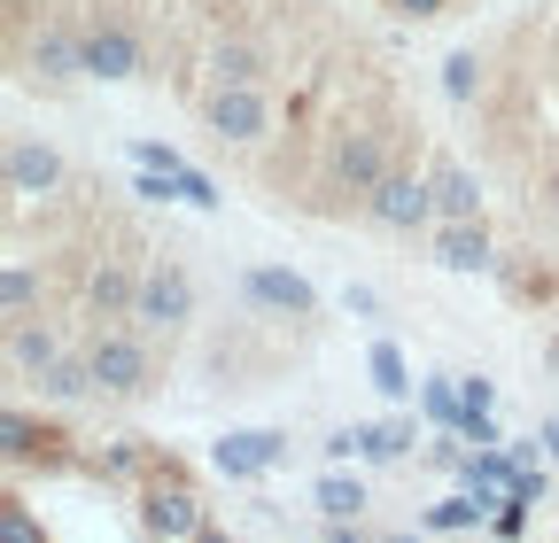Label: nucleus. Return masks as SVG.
I'll return each instance as SVG.
<instances>
[{
    "instance_id": "30",
    "label": "nucleus",
    "mask_w": 559,
    "mask_h": 543,
    "mask_svg": "<svg viewBox=\"0 0 559 543\" xmlns=\"http://www.w3.org/2000/svg\"><path fill=\"white\" fill-rule=\"evenodd\" d=\"M521 528H528V505L506 497V505H498V535H521Z\"/></svg>"
},
{
    "instance_id": "1",
    "label": "nucleus",
    "mask_w": 559,
    "mask_h": 543,
    "mask_svg": "<svg viewBox=\"0 0 559 543\" xmlns=\"http://www.w3.org/2000/svg\"><path fill=\"white\" fill-rule=\"evenodd\" d=\"M86 365H94V388L102 396L132 403L140 388H148V342H140V326H94Z\"/></svg>"
},
{
    "instance_id": "27",
    "label": "nucleus",
    "mask_w": 559,
    "mask_h": 543,
    "mask_svg": "<svg viewBox=\"0 0 559 543\" xmlns=\"http://www.w3.org/2000/svg\"><path fill=\"white\" fill-rule=\"evenodd\" d=\"M102 473H109V482H132V473H140V450H132V443H109V450H102Z\"/></svg>"
},
{
    "instance_id": "33",
    "label": "nucleus",
    "mask_w": 559,
    "mask_h": 543,
    "mask_svg": "<svg viewBox=\"0 0 559 543\" xmlns=\"http://www.w3.org/2000/svg\"><path fill=\"white\" fill-rule=\"evenodd\" d=\"M544 450H551V466H559V420H544V435H536Z\"/></svg>"
},
{
    "instance_id": "8",
    "label": "nucleus",
    "mask_w": 559,
    "mask_h": 543,
    "mask_svg": "<svg viewBox=\"0 0 559 543\" xmlns=\"http://www.w3.org/2000/svg\"><path fill=\"white\" fill-rule=\"evenodd\" d=\"M24 62H32V79L47 86H70V79H86V47H79V24H39L24 39Z\"/></svg>"
},
{
    "instance_id": "17",
    "label": "nucleus",
    "mask_w": 559,
    "mask_h": 543,
    "mask_svg": "<svg viewBox=\"0 0 559 543\" xmlns=\"http://www.w3.org/2000/svg\"><path fill=\"white\" fill-rule=\"evenodd\" d=\"M39 396H47V403H86V396H102V388H94V365H86V350H79V358H62V365L39 381Z\"/></svg>"
},
{
    "instance_id": "6",
    "label": "nucleus",
    "mask_w": 559,
    "mask_h": 543,
    "mask_svg": "<svg viewBox=\"0 0 559 543\" xmlns=\"http://www.w3.org/2000/svg\"><path fill=\"white\" fill-rule=\"evenodd\" d=\"M79 47H86V79H140L148 71V55H140V32L117 24V16H86L79 24Z\"/></svg>"
},
{
    "instance_id": "3",
    "label": "nucleus",
    "mask_w": 559,
    "mask_h": 543,
    "mask_svg": "<svg viewBox=\"0 0 559 543\" xmlns=\"http://www.w3.org/2000/svg\"><path fill=\"white\" fill-rule=\"evenodd\" d=\"M366 218H373L381 233H436V226H443V218H436V179H428V171H389L381 194L366 202Z\"/></svg>"
},
{
    "instance_id": "12",
    "label": "nucleus",
    "mask_w": 559,
    "mask_h": 543,
    "mask_svg": "<svg viewBox=\"0 0 559 543\" xmlns=\"http://www.w3.org/2000/svg\"><path fill=\"white\" fill-rule=\"evenodd\" d=\"M62 186V156L47 141H9V194H55Z\"/></svg>"
},
{
    "instance_id": "21",
    "label": "nucleus",
    "mask_w": 559,
    "mask_h": 543,
    "mask_svg": "<svg viewBox=\"0 0 559 543\" xmlns=\"http://www.w3.org/2000/svg\"><path fill=\"white\" fill-rule=\"evenodd\" d=\"M489 505H498V497H481V490H459V497L428 505V528H474V520H489Z\"/></svg>"
},
{
    "instance_id": "9",
    "label": "nucleus",
    "mask_w": 559,
    "mask_h": 543,
    "mask_svg": "<svg viewBox=\"0 0 559 543\" xmlns=\"http://www.w3.org/2000/svg\"><path fill=\"white\" fill-rule=\"evenodd\" d=\"M280 458H288V435L280 427H241V435H226L218 450H210V466H218L226 482H257V473L280 466Z\"/></svg>"
},
{
    "instance_id": "29",
    "label": "nucleus",
    "mask_w": 559,
    "mask_h": 543,
    "mask_svg": "<svg viewBox=\"0 0 559 543\" xmlns=\"http://www.w3.org/2000/svg\"><path fill=\"white\" fill-rule=\"evenodd\" d=\"M0 543H39V528L24 520V505H9V520H0Z\"/></svg>"
},
{
    "instance_id": "14",
    "label": "nucleus",
    "mask_w": 559,
    "mask_h": 543,
    "mask_svg": "<svg viewBox=\"0 0 559 543\" xmlns=\"http://www.w3.org/2000/svg\"><path fill=\"white\" fill-rule=\"evenodd\" d=\"M428 256H436L443 272H489V264H498V249H489L481 226H436V233H428Z\"/></svg>"
},
{
    "instance_id": "10",
    "label": "nucleus",
    "mask_w": 559,
    "mask_h": 543,
    "mask_svg": "<svg viewBox=\"0 0 559 543\" xmlns=\"http://www.w3.org/2000/svg\"><path fill=\"white\" fill-rule=\"evenodd\" d=\"M241 288H249V303H264V311H280V318H311V311H319L311 280H304V272H280V264H257Z\"/></svg>"
},
{
    "instance_id": "26",
    "label": "nucleus",
    "mask_w": 559,
    "mask_h": 543,
    "mask_svg": "<svg viewBox=\"0 0 559 543\" xmlns=\"http://www.w3.org/2000/svg\"><path fill=\"white\" fill-rule=\"evenodd\" d=\"M132 164H140V171H171V179L187 171V156H179V148H164V141H140V148H132Z\"/></svg>"
},
{
    "instance_id": "24",
    "label": "nucleus",
    "mask_w": 559,
    "mask_h": 543,
    "mask_svg": "<svg viewBox=\"0 0 559 543\" xmlns=\"http://www.w3.org/2000/svg\"><path fill=\"white\" fill-rule=\"evenodd\" d=\"M443 94H451V101H474V94H481V55H474V47L443 55Z\"/></svg>"
},
{
    "instance_id": "20",
    "label": "nucleus",
    "mask_w": 559,
    "mask_h": 543,
    "mask_svg": "<svg viewBox=\"0 0 559 543\" xmlns=\"http://www.w3.org/2000/svg\"><path fill=\"white\" fill-rule=\"evenodd\" d=\"M366 373H373L381 396H412V365H404L396 342H373V350H366Z\"/></svg>"
},
{
    "instance_id": "7",
    "label": "nucleus",
    "mask_w": 559,
    "mask_h": 543,
    "mask_svg": "<svg viewBox=\"0 0 559 543\" xmlns=\"http://www.w3.org/2000/svg\"><path fill=\"white\" fill-rule=\"evenodd\" d=\"M389 171H396V164H389V132H342V141H334V186H342V194L373 202Z\"/></svg>"
},
{
    "instance_id": "5",
    "label": "nucleus",
    "mask_w": 559,
    "mask_h": 543,
    "mask_svg": "<svg viewBox=\"0 0 559 543\" xmlns=\"http://www.w3.org/2000/svg\"><path fill=\"white\" fill-rule=\"evenodd\" d=\"M202 124L218 132V141H234V148H257L272 132V101H264V86H210Z\"/></svg>"
},
{
    "instance_id": "25",
    "label": "nucleus",
    "mask_w": 559,
    "mask_h": 543,
    "mask_svg": "<svg viewBox=\"0 0 559 543\" xmlns=\"http://www.w3.org/2000/svg\"><path fill=\"white\" fill-rule=\"evenodd\" d=\"M0 443H9V458H16V466H24V458H32V450H39V443H55V435H47V427H32V420H24V412H0Z\"/></svg>"
},
{
    "instance_id": "11",
    "label": "nucleus",
    "mask_w": 559,
    "mask_h": 543,
    "mask_svg": "<svg viewBox=\"0 0 559 543\" xmlns=\"http://www.w3.org/2000/svg\"><path fill=\"white\" fill-rule=\"evenodd\" d=\"M428 179H436V218H443V226H481V179H474L466 164L443 156Z\"/></svg>"
},
{
    "instance_id": "15",
    "label": "nucleus",
    "mask_w": 559,
    "mask_h": 543,
    "mask_svg": "<svg viewBox=\"0 0 559 543\" xmlns=\"http://www.w3.org/2000/svg\"><path fill=\"white\" fill-rule=\"evenodd\" d=\"M132 303H140V272L102 264L94 280H86V311H94V326H102V318H124V326H132Z\"/></svg>"
},
{
    "instance_id": "31",
    "label": "nucleus",
    "mask_w": 559,
    "mask_h": 543,
    "mask_svg": "<svg viewBox=\"0 0 559 543\" xmlns=\"http://www.w3.org/2000/svg\"><path fill=\"white\" fill-rule=\"evenodd\" d=\"M459 396H466V412H489V381L474 373V381H459Z\"/></svg>"
},
{
    "instance_id": "22",
    "label": "nucleus",
    "mask_w": 559,
    "mask_h": 543,
    "mask_svg": "<svg viewBox=\"0 0 559 543\" xmlns=\"http://www.w3.org/2000/svg\"><path fill=\"white\" fill-rule=\"evenodd\" d=\"M32 295H39L32 264H9V272H0V311H9V326H24V318H32Z\"/></svg>"
},
{
    "instance_id": "35",
    "label": "nucleus",
    "mask_w": 559,
    "mask_h": 543,
    "mask_svg": "<svg viewBox=\"0 0 559 543\" xmlns=\"http://www.w3.org/2000/svg\"><path fill=\"white\" fill-rule=\"evenodd\" d=\"M551 226H559V186H551Z\"/></svg>"
},
{
    "instance_id": "13",
    "label": "nucleus",
    "mask_w": 559,
    "mask_h": 543,
    "mask_svg": "<svg viewBox=\"0 0 559 543\" xmlns=\"http://www.w3.org/2000/svg\"><path fill=\"white\" fill-rule=\"evenodd\" d=\"M55 365H62V342H55V326H39V318L9 326V373H16V381H47Z\"/></svg>"
},
{
    "instance_id": "4",
    "label": "nucleus",
    "mask_w": 559,
    "mask_h": 543,
    "mask_svg": "<svg viewBox=\"0 0 559 543\" xmlns=\"http://www.w3.org/2000/svg\"><path fill=\"white\" fill-rule=\"evenodd\" d=\"M194 318V272L187 264H148L140 272V303H132V326L140 334H171V326H187Z\"/></svg>"
},
{
    "instance_id": "23",
    "label": "nucleus",
    "mask_w": 559,
    "mask_h": 543,
    "mask_svg": "<svg viewBox=\"0 0 559 543\" xmlns=\"http://www.w3.org/2000/svg\"><path fill=\"white\" fill-rule=\"evenodd\" d=\"M419 403H428V420L436 427H466V396H459V381H428V388H419Z\"/></svg>"
},
{
    "instance_id": "2",
    "label": "nucleus",
    "mask_w": 559,
    "mask_h": 543,
    "mask_svg": "<svg viewBox=\"0 0 559 543\" xmlns=\"http://www.w3.org/2000/svg\"><path fill=\"white\" fill-rule=\"evenodd\" d=\"M140 535L148 543H210V505L187 482H148L140 490Z\"/></svg>"
},
{
    "instance_id": "16",
    "label": "nucleus",
    "mask_w": 559,
    "mask_h": 543,
    "mask_svg": "<svg viewBox=\"0 0 559 543\" xmlns=\"http://www.w3.org/2000/svg\"><path fill=\"white\" fill-rule=\"evenodd\" d=\"M210 79L218 86H264V55L249 39H218L210 47Z\"/></svg>"
},
{
    "instance_id": "36",
    "label": "nucleus",
    "mask_w": 559,
    "mask_h": 543,
    "mask_svg": "<svg viewBox=\"0 0 559 543\" xmlns=\"http://www.w3.org/2000/svg\"><path fill=\"white\" fill-rule=\"evenodd\" d=\"M381 543H419V535H381Z\"/></svg>"
},
{
    "instance_id": "32",
    "label": "nucleus",
    "mask_w": 559,
    "mask_h": 543,
    "mask_svg": "<svg viewBox=\"0 0 559 543\" xmlns=\"http://www.w3.org/2000/svg\"><path fill=\"white\" fill-rule=\"evenodd\" d=\"M396 9H404V16H436V9H443V0H396Z\"/></svg>"
},
{
    "instance_id": "19",
    "label": "nucleus",
    "mask_w": 559,
    "mask_h": 543,
    "mask_svg": "<svg viewBox=\"0 0 559 543\" xmlns=\"http://www.w3.org/2000/svg\"><path fill=\"white\" fill-rule=\"evenodd\" d=\"M319 512L326 520H358L366 512V482H358V473H326V482H319Z\"/></svg>"
},
{
    "instance_id": "18",
    "label": "nucleus",
    "mask_w": 559,
    "mask_h": 543,
    "mask_svg": "<svg viewBox=\"0 0 559 543\" xmlns=\"http://www.w3.org/2000/svg\"><path fill=\"white\" fill-rule=\"evenodd\" d=\"M412 443H419L412 420H373V427H358V458H412Z\"/></svg>"
},
{
    "instance_id": "34",
    "label": "nucleus",
    "mask_w": 559,
    "mask_h": 543,
    "mask_svg": "<svg viewBox=\"0 0 559 543\" xmlns=\"http://www.w3.org/2000/svg\"><path fill=\"white\" fill-rule=\"evenodd\" d=\"M326 543H366V535H349V528H334V535H326Z\"/></svg>"
},
{
    "instance_id": "28",
    "label": "nucleus",
    "mask_w": 559,
    "mask_h": 543,
    "mask_svg": "<svg viewBox=\"0 0 559 543\" xmlns=\"http://www.w3.org/2000/svg\"><path fill=\"white\" fill-rule=\"evenodd\" d=\"M179 194H187V202H194V210H218V186H210V179H202V171H194V164H187V171H179Z\"/></svg>"
}]
</instances>
